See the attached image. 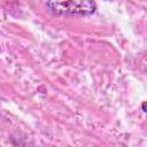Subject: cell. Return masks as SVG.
<instances>
[{
  "instance_id": "1",
  "label": "cell",
  "mask_w": 147,
  "mask_h": 147,
  "mask_svg": "<svg viewBox=\"0 0 147 147\" xmlns=\"http://www.w3.org/2000/svg\"><path fill=\"white\" fill-rule=\"evenodd\" d=\"M46 6L55 15L88 16L96 9L94 0H47Z\"/></svg>"
},
{
  "instance_id": "2",
  "label": "cell",
  "mask_w": 147,
  "mask_h": 147,
  "mask_svg": "<svg viewBox=\"0 0 147 147\" xmlns=\"http://www.w3.org/2000/svg\"><path fill=\"white\" fill-rule=\"evenodd\" d=\"M141 109H142V111L145 113V115L147 117V101H145V102L141 103Z\"/></svg>"
}]
</instances>
